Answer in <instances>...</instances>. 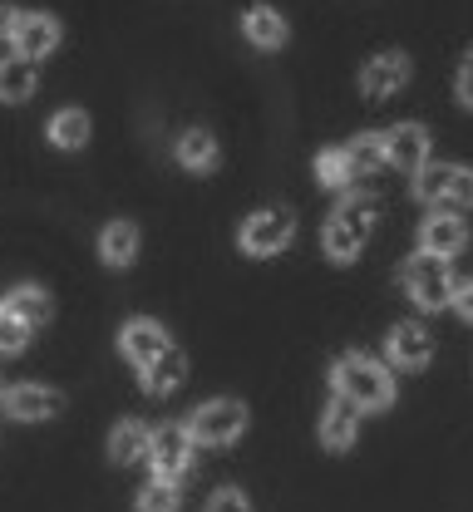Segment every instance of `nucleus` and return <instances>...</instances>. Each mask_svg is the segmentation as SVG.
Masks as SVG:
<instances>
[{
  "label": "nucleus",
  "instance_id": "nucleus-1",
  "mask_svg": "<svg viewBox=\"0 0 473 512\" xmlns=\"http://www.w3.org/2000/svg\"><path fill=\"white\" fill-rule=\"evenodd\" d=\"M375 217H380V207H375V197H345L336 207V217L326 222V232H321V242H326V256L331 261H355L360 247L370 242V232H375Z\"/></svg>",
  "mask_w": 473,
  "mask_h": 512
},
{
  "label": "nucleus",
  "instance_id": "nucleus-2",
  "mask_svg": "<svg viewBox=\"0 0 473 512\" xmlns=\"http://www.w3.org/2000/svg\"><path fill=\"white\" fill-rule=\"evenodd\" d=\"M336 394H345L355 409H385L395 399V380L385 365L365 360V355H340L336 360Z\"/></svg>",
  "mask_w": 473,
  "mask_h": 512
},
{
  "label": "nucleus",
  "instance_id": "nucleus-3",
  "mask_svg": "<svg viewBox=\"0 0 473 512\" xmlns=\"http://www.w3.org/2000/svg\"><path fill=\"white\" fill-rule=\"evenodd\" d=\"M414 192L434 207H473V168H459V163H424L414 173Z\"/></svg>",
  "mask_w": 473,
  "mask_h": 512
},
{
  "label": "nucleus",
  "instance_id": "nucleus-4",
  "mask_svg": "<svg viewBox=\"0 0 473 512\" xmlns=\"http://www.w3.org/2000/svg\"><path fill=\"white\" fill-rule=\"evenodd\" d=\"M405 291H409V301H414L419 311H439V306H449V296H454L449 261H444V256L419 252L405 266Z\"/></svg>",
  "mask_w": 473,
  "mask_h": 512
},
{
  "label": "nucleus",
  "instance_id": "nucleus-5",
  "mask_svg": "<svg viewBox=\"0 0 473 512\" xmlns=\"http://www.w3.org/2000/svg\"><path fill=\"white\" fill-rule=\"evenodd\" d=\"M242 429H247V409L237 399H212L188 419L193 444H232V439H242Z\"/></svg>",
  "mask_w": 473,
  "mask_h": 512
},
{
  "label": "nucleus",
  "instance_id": "nucleus-6",
  "mask_svg": "<svg viewBox=\"0 0 473 512\" xmlns=\"http://www.w3.org/2000/svg\"><path fill=\"white\" fill-rule=\"evenodd\" d=\"M193 434L183 429V424H163L153 439H148V463H153V473L158 478H168V483H178V478H188V468H193Z\"/></svg>",
  "mask_w": 473,
  "mask_h": 512
},
{
  "label": "nucleus",
  "instance_id": "nucleus-7",
  "mask_svg": "<svg viewBox=\"0 0 473 512\" xmlns=\"http://www.w3.org/2000/svg\"><path fill=\"white\" fill-rule=\"evenodd\" d=\"M296 237V217L291 212H257V217H247V227H242V252L247 256H276L286 242Z\"/></svg>",
  "mask_w": 473,
  "mask_h": 512
},
{
  "label": "nucleus",
  "instance_id": "nucleus-8",
  "mask_svg": "<svg viewBox=\"0 0 473 512\" xmlns=\"http://www.w3.org/2000/svg\"><path fill=\"white\" fill-rule=\"evenodd\" d=\"M380 143H385V163L409 178L429 163V128L424 124H395L390 133H380Z\"/></svg>",
  "mask_w": 473,
  "mask_h": 512
},
{
  "label": "nucleus",
  "instance_id": "nucleus-9",
  "mask_svg": "<svg viewBox=\"0 0 473 512\" xmlns=\"http://www.w3.org/2000/svg\"><path fill=\"white\" fill-rule=\"evenodd\" d=\"M10 45H15V55H25V60H45V55L60 45V20L45 15V10H30V15L15 20Z\"/></svg>",
  "mask_w": 473,
  "mask_h": 512
},
{
  "label": "nucleus",
  "instance_id": "nucleus-10",
  "mask_svg": "<svg viewBox=\"0 0 473 512\" xmlns=\"http://www.w3.org/2000/svg\"><path fill=\"white\" fill-rule=\"evenodd\" d=\"M385 350L400 370H424L429 355H434V335L419 325V320H400L390 335H385Z\"/></svg>",
  "mask_w": 473,
  "mask_h": 512
},
{
  "label": "nucleus",
  "instance_id": "nucleus-11",
  "mask_svg": "<svg viewBox=\"0 0 473 512\" xmlns=\"http://www.w3.org/2000/svg\"><path fill=\"white\" fill-rule=\"evenodd\" d=\"M5 414H15V419H25V424L55 419V414H65V394H60V389H45V384H20V389L5 394Z\"/></svg>",
  "mask_w": 473,
  "mask_h": 512
},
{
  "label": "nucleus",
  "instance_id": "nucleus-12",
  "mask_svg": "<svg viewBox=\"0 0 473 512\" xmlns=\"http://www.w3.org/2000/svg\"><path fill=\"white\" fill-rule=\"evenodd\" d=\"M464 242H469V232H464V222L449 212V207H439L434 217H424V227H419V247L429 256H459L464 252Z\"/></svg>",
  "mask_w": 473,
  "mask_h": 512
},
{
  "label": "nucleus",
  "instance_id": "nucleus-13",
  "mask_svg": "<svg viewBox=\"0 0 473 512\" xmlns=\"http://www.w3.org/2000/svg\"><path fill=\"white\" fill-rule=\"evenodd\" d=\"M405 79H409V55L390 50V55H380V60H370L360 69V94L365 99H390L395 89H405Z\"/></svg>",
  "mask_w": 473,
  "mask_h": 512
},
{
  "label": "nucleus",
  "instance_id": "nucleus-14",
  "mask_svg": "<svg viewBox=\"0 0 473 512\" xmlns=\"http://www.w3.org/2000/svg\"><path fill=\"white\" fill-rule=\"evenodd\" d=\"M183 375H188V355L168 340V345L143 365V389H148V394H168V389H178V384H183Z\"/></svg>",
  "mask_w": 473,
  "mask_h": 512
},
{
  "label": "nucleus",
  "instance_id": "nucleus-15",
  "mask_svg": "<svg viewBox=\"0 0 473 512\" xmlns=\"http://www.w3.org/2000/svg\"><path fill=\"white\" fill-rule=\"evenodd\" d=\"M355 429H360V409H355L345 394H336V399H331V409L321 414V444L340 453V448L355 444Z\"/></svg>",
  "mask_w": 473,
  "mask_h": 512
},
{
  "label": "nucleus",
  "instance_id": "nucleus-16",
  "mask_svg": "<svg viewBox=\"0 0 473 512\" xmlns=\"http://www.w3.org/2000/svg\"><path fill=\"white\" fill-rule=\"evenodd\" d=\"M163 345H168V335H163V325H158V320H129V325H124V335H119V350L134 360L138 370H143Z\"/></svg>",
  "mask_w": 473,
  "mask_h": 512
},
{
  "label": "nucleus",
  "instance_id": "nucleus-17",
  "mask_svg": "<svg viewBox=\"0 0 473 512\" xmlns=\"http://www.w3.org/2000/svg\"><path fill=\"white\" fill-rule=\"evenodd\" d=\"M242 30H247V40H252V45H262V50L286 45V20H281L271 5H252V10L242 15Z\"/></svg>",
  "mask_w": 473,
  "mask_h": 512
},
{
  "label": "nucleus",
  "instance_id": "nucleus-18",
  "mask_svg": "<svg viewBox=\"0 0 473 512\" xmlns=\"http://www.w3.org/2000/svg\"><path fill=\"white\" fill-rule=\"evenodd\" d=\"M30 94H35V60H25V55L0 60V99L5 104H20Z\"/></svg>",
  "mask_w": 473,
  "mask_h": 512
},
{
  "label": "nucleus",
  "instance_id": "nucleus-19",
  "mask_svg": "<svg viewBox=\"0 0 473 512\" xmlns=\"http://www.w3.org/2000/svg\"><path fill=\"white\" fill-rule=\"evenodd\" d=\"M178 163H183L188 173H207V168H217V138L203 133V128H188V133L178 138Z\"/></svg>",
  "mask_w": 473,
  "mask_h": 512
},
{
  "label": "nucleus",
  "instance_id": "nucleus-20",
  "mask_svg": "<svg viewBox=\"0 0 473 512\" xmlns=\"http://www.w3.org/2000/svg\"><path fill=\"white\" fill-rule=\"evenodd\" d=\"M99 256H104L109 266H129L138 256V227L134 222H109L104 237H99Z\"/></svg>",
  "mask_w": 473,
  "mask_h": 512
},
{
  "label": "nucleus",
  "instance_id": "nucleus-21",
  "mask_svg": "<svg viewBox=\"0 0 473 512\" xmlns=\"http://www.w3.org/2000/svg\"><path fill=\"white\" fill-rule=\"evenodd\" d=\"M148 439H153V434L129 419V424H119V429L109 434V458H114L119 468H129V463H138V458H148Z\"/></svg>",
  "mask_w": 473,
  "mask_h": 512
},
{
  "label": "nucleus",
  "instance_id": "nucleus-22",
  "mask_svg": "<svg viewBox=\"0 0 473 512\" xmlns=\"http://www.w3.org/2000/svg\"><path fill=\"white\" fill-rule=\"evenodd\" d=\"M345 158H350V173H355V178L380 173V168H385V143H380V133H360V138L345 148Z\"/></svg>",
  "mask_w": 473,
  "mask_h": 512
},
{
  "label": "nucleus",
  "instance_id": "nucleus-23",
  "mask_svg": "<svg viewBox=\"0 0 473 512\" xmlns=\"http://www.w3.org/2000/svg\"><path fill=\"white\" fill-rule=\"evenodd\" d=\"M0 306H5V311H15L25 325H45V316H50V296H45L40 286H20V291H10Z\"/></svg>",
  "mask_w": 473,
  "mask_h": 512
},
{
  "label": "nucleus",
  "instance_id": "nucleus-24",
  "mask_svg": "<svg viewBox=\"0 0 473 512\" xmlns=\"http://www.w3.org/2000/svg\"><path fill=\"white\" fill-rule=\"evenodd\" d=\"M50 143H55V148H84V143H89L84 109H60V114L50 119Z\"/></svg>",
  "mask_w": 473,
  "mask_h": 512
},
{
  "label": "nucleus",
  "instance_id": "nucleus-25",
  "mask_svg": "<svg viewBox=\"0 0 473 512\" xmlns=\"http://www.w3.org/2000/svg\"><path fill=\"white\" fill-rule=\"evenodd\" d=\"M316 183H321V188H350V183H355L345 148H326V153L316 158Z\"/></svg>",
  "mask_w": 473,
  "mask_h": 512
},
{
  "label": "nucleus",
  "instance_id": "nucleus-26",
  "mask_svg": "<svg viewBox=\"0 0 473 512\" xmlns=\"http://www.w3.org/2000/svg\"><path fill=\"white\" fill-rule=\"evenodd\" d=\"M30 330H35V325H25L15 311L0 306V355H20V350L30 345Z\"/></svg>",
  "mask_w": 473,
  "mask_h": 512
},
{
  "label": "nucleus",
  "instance_id": "nucleus-27",
  "mask_svg": "<svg viewBox=\"0 0 473 512\" xmlns=\"http://www.w3.org/2000/svg\"><path fill=\"white\" fill-rule=\"evenodd\" d=\"M178 508V488L168 478H153L143 493H138V512H173Z\"/></svg>",
  "mask_w": 473,
  "mask_h": 512
},
{
  "label": "nucleus",
  "instance_id": "nucleus-28",
  "mask_svg": "<svg viewBox=\"0 0 473 512\" xmlns=\"http://www.w3.org/2000/svg\"><path fill=\"white\" fill-rule=\"evenodd\" d=\"M207 512H252V508H247V498H242L237 488H222V493H212Z\"/></svg>",
  "mask_w": 473,
  "mask_h": 512
},
{
  "label": "nucleus",
  "instance_id": "nucleus-29",
  "mask_svg": "<svg viewBox=\"0 0 473 512\" xmlns=\"http://www.w3.org/2000/svg\"><path fill=\"white\" fill-rule=\"evenodd\" d=\"M449 306L459 311V316L473 325V281H454V296H449Z\"/></svg>",
  "mask_w": 473,
  "mask_h": 512
},
{
  "label": "nucleus",
  "instance_id": "nucleus-30",
  "mask_svg": "<svg viewBox=\"0 0 473 512\" xmlns=\"http://www.w3.org/2000/svg\"><path fill=\"white\" fill-rule=\"evenodd\" d=\"M459 99L473 109V50L464 55V69H459Z\"/></svg>",
  "mask_w": 473,
  "mask_h": 512
},
{
  "label": "nucleus",
  "instance_id": "nucleus-31",
  "mask_svg": "<svg viewBox=\"0 0 473 512\" xmlns=\"http://www.w3.org/2000/svg\"><path fill=\"white\" fill-rule=\"evenodd\" d=\"M15 20H20V10L0 5V40H10V35H15Z\"/></svg>",
  "mask_w": 473,
  "mask_h": 512
}]
</instances>
